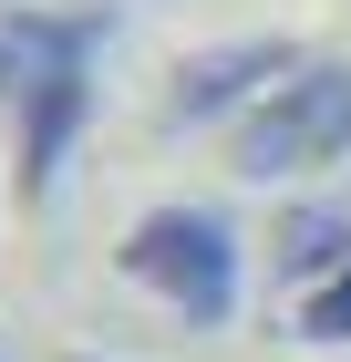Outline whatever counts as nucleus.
I'll return each instance as SVG.
<instances>
[{"instance_id": "obj_1", "label": "nucleus", "mask_w": 351, "mask_h": 362, "mask_svg": "<svg viewBox=\"0 0 351 362\" xmlns=\"http://www.w3.org/2000/svg\"><path fill=\"white\" fill-rule=\"evenodd\" d=\"M11 42H21V197H42L62 176V156H73L83 114H93V42H104V21L21 11Z\"/></svg>"}, {"instance_id": "obj_2", "label": "nucleus", "mask_w": 351, "mask_h": 362, "mask_svg": "<svg viewBox=\"0 0 351 362\" xmlns=\"http://www.w3.org/2000/svg\"><path fill=\"white\" fill-rule=\"evenodd\" d=\"M124 269L155 300H176L196 332H217L238 310V228L217 218V207H155V218L124 228Z\"/></svg>"}, {"instance_id": "obj_3", "label": "nucleus", "mask_w": 351, "mask_h": 362, "mask_svg": "<svg viewBox=\"0 0 351 362\" xmlns=\"http://www.w3.org/2000/svg\"><path fill=\"white\" fill-rule=\"evenodd\" d=\"M351 156V62H299L290 83H269V104L238 124V176H310Z\"/></svg>"}, {"instance_id": "obj_4", "label": "nucleus", "mask_w": 351, "mask_h": 362, "mask_svg": "<svg viewBox=\"0 0 351 362\" xmlns=\"http://www.w3.org/2000/svg\"><path fill=\"white\" fill-rule=\"evenodd\" d=\"M299 52L290 42H227V52H196L186 73H176V93H165V124H217V114H238L258 83H290Z\"/></svg>"}, {"instance_id": "obj_5", "label": "nucleus", "mask_w": 351, "mask_h": 362, "mask_svg": "<svg viewBox=\"0 0 351 362\" xmlns=\"http://www.w3.org/2000/svg\"><path fill=\"white\" fill-rule=\"evenodd\" d=\"M269 259L290 279H341L351 269V197H310V207H290L269 238Z\"/></svg>"}, {"instance_id": "obj_6", "label": "nucleus", "mask_w": 351, "mask_h": 362, "mask_svg": "<svg viewBox=\"0 0 351 362\" xmlns=\"http://www.w3.org/2000/svg\"><path fill=\"white\" fill-rule=\"evenodd\" d=\"M310 341H351V269L341 279H321V300H310V321H299Z\"/></svg>"}, {"instance_id": "obj_7", "label": "nucleus", "mask_w": 351, "mask_h": 362, "mask_svg": "<svg viewBox=\"0 0 351 362\" xmlns=\"http://www.w3.org/2000/svg\"><path fill=\"white\" fill-rule=\"evenodd\" d=\"M0 93L21 104V42H11V31H0Z\"/></svg>"}]
</instances>
